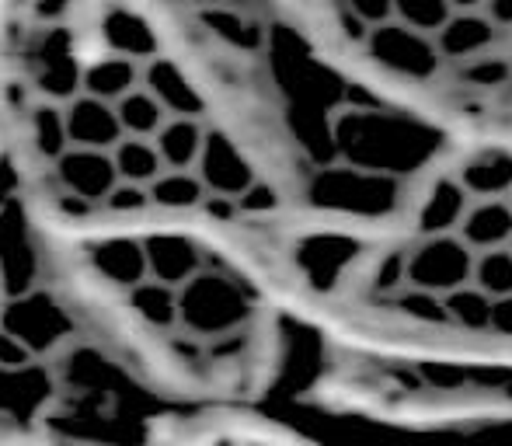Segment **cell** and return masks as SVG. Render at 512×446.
<instances>
[{"mask_svg": "<svg viewBox=\"0 0 512 446\" xmlns=\"http://www.w3.org/2000/svg\"><path fill=\"white\" fill-rule=\"evenodd\" d=\"M474 251L464 248L457 234L450 237H422L408 251V286L425 290L432 297H450L453 290L471 283Z\"/></svg>", "mask_w": 512, "mask_h": 446, "instance_id": "obj_1", "label": "cell"}, {"mask_svg": "<svg viewBox=\"0 0 512 446\" xmlns=\"http://www.w3.org/2000/svg\"><path fill=\"white\" fill-rule=\"evenodd\" d=\"M366 46H370V53L377 63H384V67L394 70V74L415 77V81L432 77L439 67V53H436V46H432V39H422V35L408 32V28H401L398 21L370 32Z\"/></svg>", "mask_w": 512, "mask_h": 446, "instance_id": "obj_2", "label": "cell"}, {"mask_svg": "<svg viewBox=\"0 0 512 446\" xmlns=\"http://www.w3.org/2000/svg\"><path fill=\"white\" fill-rule=\"evenodd\" d=\"M495 28L492 21L481 14V7H453L450 21L443 25V32L432 39L439 60H457V63H471L478 56H488L495 42Z\"/></svg>", "mask_w": 512, "mask_h": 446, "instance_id": "obj_3", "label": "cell"}, {"mask_svg": "<svg viewBox=\"0 0 512 446\" xmlns=\"http://www.w3.org/2000/svg\"><path fill=\"white\" fill-rule=\"evenodd\" d=\"M457 185L471 196V203H492L512 196V150H481L467 157L457 171Z\"/></svg>", "mask_w": 512, "mask_h": 446, "instance_id": "obj_4", "label": "cell"}, {"mask_svg": "<svg viewBox=\"0 0 512 446\" xmlns=\"http://www.w3.org/2000/svg\"><path fill=\"white\" fill-rule=\"evenodd\" d=\"M457 237L474 255L509 248L512 241V206L509 199H492V203H471L464 223L457 227Z\"/></svg>", "mask_w": 512, "mask_h": 446, "instance_id": "obj_5", "label": "cell"}, {"mask_svg": "<svg viewBox=\"0 0 512 446\" xmlns=\"http://www.w3.org/2000/svg\"><path fill=\"white\" fill-rule=\"evenodd\" d=\"M467 210H471V196L460 189L457 178H439L422 203L418 230H422V237H450L464 223Z\"/></svg>", "mask_w": 512, "mask_h": 446, "instance_id": "obj_6", "label": "cell"}, {"mask_svg": "<svg viewBox=\"0 0 512 446\" xmlns=\"http://www.w3.org/2000/svg\"><path fill=\"white\" fill-rule=\"evenodd\" d=\"M446 307V321L467 332H488V321H492V297L478 290V286H460L450 297H443Z\"/></svg>", "mask_w": 512, "mask_h": 446, "instance_id": "obj_7", "label": "cell"}, {"mask_svg": "<svg viewBox=\"0 0 512 446\" xmlns=\"http://www.w3.org/2000/svg\"><path fill=\"white\" fill-rule=\"evenodd\" d=\"M471 286H478L492 300L512 297V251L499 248V251H485V255H474Z\"/></svg>", "mask_w": 512, "mask_h": 446, "instance_id": "obj_8", "label": "cell"}, {"mask_svg": "<svg viewBox=\"0 0 512 446\" xmlns=\"http://www.w3.org/2000/svg\"><path fill=\"white\" fill-rule=\"evenodd\" d=\"M453 7L443 0H405V4H394V21L408 32L422 35V39H436L443 32V25L450 21Z\"/></svg>", "mask_w": 512, "mask_h": 446, "instance_id": "obj_9", "label": "cell"}, {"mask_svg": "<svg viewBox=\"0 0 512 446\" xmlns=\"http://www.w3.org/2000/svg\"><path fill=\"white\" fill-rule=\"evenodd\" d=\"M394 307H398L401 314H408V318L422 321V325H446V307H443V297H432V293L425 290H405L398 293V297H391Z\"/></svg>", "mask_w": 512, "mask_h": 446, "instance_id": "obj_10", "label": "cell"}, {"mask_svg": "<svg viewBox=\"0 0 512 446\" xmlns=\"http://www.w3.org/2000/svg\"><path fill=\"white\" fill-rule=\"evenodd\" d=\"M408 286V251H391L373 272V290L384 297H398Z\"/></svg>", "mask_w": 512, "mask_h": 446, "instance_id": "obj_11", "label": "cell"}, {"mask_svg": "<svg viewBox=\"0 0 512 446\" xmlns=\"http://www.w3.org/2000/svg\"><path fill=\"white\" fill-rule=\"evenodd\" d=\"M460 77L471 84H481V88H492V84H502L509 77V63L499 60V56H478V60L464 63Z\"/></svg>", "mask_w": 512, "mask_h": 446, "instance_id": "obj_12", "label": "cell"}, {"mask_svg": "<svg viewBox=\"0 0 512 446\" xmlns=\"http://www.w3.org/2000/svg\"><path fill=\"white\" fill-rule=\"evenodd\" d=\"M488 332L512 338V297L492 300V321H488Z\"/></svg>", "mask_w": 512, "mask_h": 446, "instance_id": "obj_13", "label": "cell"}, {"mask_svg": "<svg viewBox=\"0 0 512 446\" xmlns=\"http://www.w3.org/2000/svg\"><path fill=\"white\" fill-rule=\"evenodd\" d=\"M481 14L492 21L495 32H502V28H512V0H495V4H485V7H481Z\"/></svg>", "mask_w": 512, "mask_h": 446, "instance_id": "obj_14", "label": "cell"}, {"mask_svg": "<svg viewBox=\"0 0 512 446\" xmlns=\"http://www.w3.org/2000/svg\"><path fill=\"white\" fill-rule=\"evenodd\" d=\"M338 18H342V32L349 35L352 42H366V39H370V32H366L363 21L352 14V7H342V14H338Z\"/></svg>", "mask_w": 512, "mask_h": 446, "instance_id": "obj_15", "label": "cell"}, {"mask_svg": "<svg viewBox=\"0 0 512 446\" xmlns=\"http://www.w3.org/2000/svg\"><path fill=\"white\" fill-rule=\"evenodd\" d=\"M509 251H512V241H509Z\"/></svg>", "mask_w": 512, "mask_h": 446, "instance_id": "obj_16", "label": "cell"}, {"mask_svg": "<svg viewBox=\"0 0 512 446\" xmlns=\"http://www.w3.org/2000/svg\"><path fill=\"white\" fill-rule=\"evenodd\" d=\"M509 206H512V196H509Z\"/></svg>", "mask_w": 512, "mask_h": 446, "instance_id": "obj_17", "label": "cell"}]
</instances>
